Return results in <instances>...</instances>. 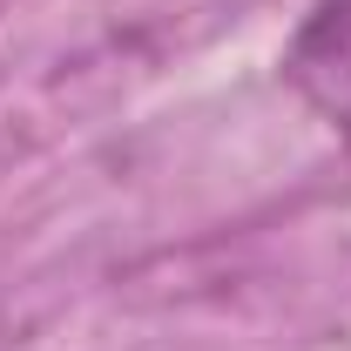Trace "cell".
I'll list each match as a JSON object with an SVG mask.
<instances>
[{
	"mask_svg": "<svg viewBox=\"0 0 351 351\" xmlns=\"http://www.w3.org/2000/svg\"><path fill=\"white\" fill-rule=\"evenodd\" d=\"M284 82L331 135L351 142V0H311L284 47Z\"/></svg>",
	"mask_w": 351,
	"mask_h": 351,
	"instance_id": "6da1fadb",
	"label": "cell"
}]
</instances>
